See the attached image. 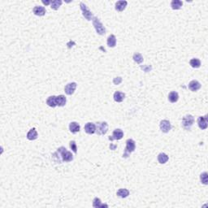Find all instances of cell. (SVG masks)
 Segmentation results:
<instances>
[{
  "label": "cell",
  "instance_id": "4dcf8cb0",
  "mask_svg": "<svg viewBox=\"0 0 208 208\" xmlns=\"http://www.w3.org/2000/svg\"><path fill=\"white\" fill-rule=\"evenodd\" d=\"M121 81H122V78H121V77H116V78H114V80H113V83H114L115 85H119V84L121 83Z\"/></svg>",
  "mask_w": 208,
  "mask_h": 208
},
{
  "label": "cell",
  "instance_id": "6da1fadb",
  "mask_svg": "<svg viewBox=\"0 0 208 208\" xmlns=\"http://www.w3.org/2000/svg\"><path fill=\"white\" fill-rule=\"evenodd\" d=\"M56 153H58L60 155V157L62 159V161H64V162H71V161L73 160V155H72L71 152L68 151L67 149L65 147H64V146L59 148Z\"/></svg>",
  "mask_w": 208,
  "mask_h": 208
},
{
  "label": "cell",
  "instance_id": "603a6c76",
  "mask_svg": "<svg viewBox=\"0 0 208 208\" xmlns=\"http://www.w3.org/2000/svg\"><path fill=\"white\" fill-rule=\"evenodd\" d=\"M47 104L49 107H55L57 106L56 104V96H50L47 100Z\"/></svg>",
  "mask_w": 208,
  "mask_h": 208
},
{
  "label": "cell",
  "instance_id": "8fae6325",
  "mask_svg": "<svg viewBox=\"0 0 208 208\" xmlns=\"http://www.w3.org/2000/svg\"><path fill=\"white\" fill-rule=\"evenodd\" d=\"M85 131L86 134H94L96 131V125L94 123H87L85 125Z\"/></svg>",
  "mask_w": 208,
  "mask_h": 208
},
{
  "label": "cell",
  "instance_id": "7c38bea8",
  "mask_svg": "<svg viewBox=\"0 0 208 208\" xmlns=\"http://www.w3.org/2000/svg\"><path fill=\"white\" fill-rule=\"evenodd\" d=\"M33 12L38 16H43L46 14V8L42 6H36L33 7Z\"/></svg>",
  "mask_w": 208,
  "mask_h": 208
},
{
  "label": "cell",
  "instance_id": "83f0119b",
  "mask_svg": "<svg viewBox=\"0 0 208 208\" xmlns=\"http://www.w3.org/2000/svg\"><path fill=\"white\" fill-rule=\"evenodd\" d=\"M200 180H201V182L203 183V185H207L208 184V176H207V172H203L201 174L200 176Z\"/></svg>",
  "mask_w": 208,
  "mask_h": 208
},
{
  "label": "cell",
  "instance_id": "484cf974",
  "mask_svg": "<svg viewBox=\"0 0 208 208\" xmlns=\"http://www.w3.org/2000/svg\"><path fill=\"white\" fill-rule=\"evenodd\" d=\"M63 2L61 0H54L51 3V7L54 10H58L59 7L62 5Z\"/></svg>",
  "mask_w": 208,
  "mask_h": 208
},
{
  "label": "cell",
  "instance_id": "277c9868",
  "mask_svg": "<svg viewBox=\"0 0 208 208\" xmlns=\"http://www.w3.org/2000/svg\"><path fill=\"white\" fill-rule=\"evenodd\" d=\"M194 122V118L191 115H186L182 119V127L185 130H190Z\"/></svg>",
  "mask_w": 208,
  "mask_h": 208
},
{
  "label": "cell",
  "instance_id": "ffe728a7",
  "mask_svg": "<svg viewBox=\"0 0 208 208\" xmlns=\"http://www.w3.org/2000/svg\"><path fill=\"white\" fill-rule=\"evenodd\" d=\"M67 102V99L64 95H59V96H56V104L57 106L59 107H64V105L66 104Z\"/></svg>",
  "mask_w": 208,
  "mask_h": 208
},
{
  "label": "cell",
  "instance_id": "9a60e30c",
  "mask_svg": "<svg viewBox=\"0 0 208 208\" xmlns=\"http://www.w3.org/2000/svg\"><path fill=\"white\" fill-rule=\"evenodd\" d=\"M128 4L127 1H118L116 3V10L118 11H123Z\"/></svg>",
  "mask_w": 208,
  "mask_h": 208
},
{
  "label": "cell",
  "instance_id": "9c48e42d",
  "mask_svg": "<svg viewBox=\"0 0 208 208\" xmlns=\"http://www.w3.org/2000/svg\"><path fill=\"white\" fill-rule=\"evenodd\" d=\"M76 82H71L68 83V85H66V86L64 87V91L65 93L68 94V95H72L74 94L75 90H76Z\"/></svg>",
  "mask_w": 208,
  "mask_h": 208
},
{
  "label": "cell",
  "instance_id": "4fadbf2b",
  "mask_svg": "<svg viewBox=\"0 0 208 208\" xmlns=\"http://www.w3.org/2000/svg\"><path fill=\"white\" fill-rule=\"evenodd\" d=\"M201 88V84L196 80H193L189 84V89L193 92H196Z\"/></svg>",
  "mask_w": 208,
  "mask_h": 208
},
{
  "label": "cell",
  "instance_id": "d4e9b609",
  "mask_svg": "<svg viewBox=\"0 0 208 208\" xmlns=\"http://www.w3.org/2000/svg\"><path fill=\"white\" fill-rule=\"evenodd\" d=\"M189 64L191 65V67L193 68H198L201 66V61L198 59H197V58H194V59H190Z\"/></svg>",
  "mask_w": 208,
  "mask_h": 208
},
{
  "label": "cell",
  "instance_id": "cb8c5ba5",
  "mask_svg": "<svg viewBox=\"0 0 208 208\" xmlns=\"http://www.w3.org/2000/svg\"><path fill=\"white\" fill-rule=\"evenodd\" d=\"M116 194L120 197L124 198V197H127L129 195V191L128 189H120L118 190Z\"/></svg>",
  "mask_w": 208,
  "mask_h": 208
},
{
  "label": "cell",
  "instance_id": "d6986e66",
  "mask_svg": "<svg viewBox=\"0 0 208 208\" xmlns=\"http://www.w3.org/2000/svg\"><path fill=\"white\" fill-rule=\"evenodd\" d=\"M183 6V2L181 0H172L171 3V7L173 10H179Z\"/></svg>",
  "mask_w": 208,
  "mask_h": 208
},
{
  "label": "cell",
  "instance_id": "ac0fdd59",
  "mask_svg": "<svg viewBox=\"0 0 208 208\" xmlns=\"http://www.w3.org/2000/svg\"><path fill=\"white\" fill-rule=\"evenodd\" d=\"M114 100L117 102H121L125 98V94L122 93V92H120V91H116L115 94H114Z\"/></svg>",
  "mask_w": 208,
  "mask_h": 208
},
{
  "label": "cell",
  "instance_id": "7a4b0ae2",
  "mask_svg": "<svg viewBox=\"0 0 208 208\" xmlns=\"http://www.w3.org/2000/svg\"><path fill=\"white\" fill-rule=\"evenodd\" d=\"M92 21H93V25L94 27L95 30L98 34L99 35H104L106 33V29L105 27L103 26V25L102 24V22L100 21V20L96 17V16H94L92 18Z\"/></svg>",
  "mask_w": 208,
  "mask_h": 208
},
{
  "label": "cell",
  "instance_id": "f546056e",
  "mask_svg": "<svg viewBox=\"0 0 208 208\" xmlns=\"http://www.w3.org/2000/svg\"><path fill=\"white\" fill-rule=\"evenodd\" d=\"M69 145H70V148L72 150V151L74 152L75 154H76V153H77V146H76V142H75V141H71Z\"/></svg>",
  "mask_w": 208,
  "mask_h": 208
},
{
  "label": "cell",
  "instance_id": "5b68a950",
  "mask_svg": "<svg viewBox=\"0 0 208 208\" xmlns=\"http://www.w3.org/2000/svg\"><path fill=\"white\" fill-rule=\"evenodd\" d=\"M96 133L98 135H104L107 134L108 130V124L107 122H98L96 123Z\"/></svg>",
  "mask_w": 208,
  "mask_h": 208
},
{
  "label": "cell",
  "instance_id": "1f68e13d",
  "mask_svg": "<svg viewBox=\"0 0 208 208\" xmlns=\"http://www.w3.org/2000/svg\"><path fill=\"white\" fill-rule=\"evenodd\" d=\"M142 69L144 70L146 72H150V70L152 69V68L150 66H143V67H142Z\"/></svg>",
  "mask_w": 208,
  "mask_h": 208
},
{
  "label": "cell",
  "instance_id": "3957f363",
  "mask_svg": "<svg viewBox=\"0 0 208 208\" xmlns=\"http://www.w3.org/2000/svg\"><path fill=\"white\" fill-rule=\"evenodd\" d=\"M136 149V144L133 139H128L126 141V147L124 150V153L123 155V157L128 158L131 153H133Z\"/></svg>",
  "mask_w": 208,
  "mask_h": 208
},
{
  "label": "cell",
  "instance_id": "7402d4cb",
  "mask_svg": "<svg viewBox=\"0 0 208 208\" xmlns=\"http://www.w3.org/2000/svg\"><path fill=\"white\" fill-rule=\"evenodd\" d=\"M168 159H169V158H168V156L166 155L165 153H160L159 155H158V161L161 164L166 163L168 161Z\"/></svg>",
  "mask_w": 208,
  "mask_h": 208
},
{
  "label": "cell",
  "instance_id": "44dd1931",
  "mask_svg": "<svg viewBox=\"0 0 208 208\" xmlns=\"http://www.w3.org/2000/svg\"><path fill=\"white\" fill-rule=\"evenodd\" d=\"M178 99H179V94H178V93L176 92V91H171V93L169 94V95H168V100H169V102L174 103V102H176L178 101Z\"/></svg>",
  "mask_w": 208,
  "mask_h": 208
},
{
  "label": "cell",
  "instance_id": "d6a6232c",
  "mask_svg": "<svg viewBox=\"0 0 208 208\" xmlns=\"http://www.w3.org/2000/svg\"><path fill=\"white\" fill-rule=\"evenodd\" d=\"M51 1H47V2H45V1H43V4H45V5H49V4H51Z\"/></svg>",
  "mask_w": 208,
  "mask_h": 208
},
{
  "label": "cell",
  "instance_id": "f1b7e54d",
  "mask_svg": "<svg viewBox=\"0 0 208 208\" xmlns=\"http://www.w3.org/2000/svg\"><path fill=\"white\" fill-rule=\"evenodd\" d=\"M101 200L98 198V197H95L94 200H93V207H101Z\"/></svg>",
  "mask_w": 208,
  "mask_h": 208
},
{
  "label": "cell",
  "instance_id": "e0dca14e",
  "mask_svg": "<svg viewBox=\"0 0 208 208\" xmlns=\"http://www.w3.org/2000/svg\"><path fill=\"white\" fill-rule=\"evenodd\" d=\"M107 46L109 47H115L116 46V37L115 35H110L109 37H107Z\"/></svg>",
  "mask_w": 208,
  "mask_h": 208
},
{
  "label": "cell",
  "instance_id": "2e32d148",
  "mask_svg": "<svg viewBox=\"0 0 208 208\" xmlns=\"http://www.w3.org/2000/svg\"><path fill=\"white\" fill-rule=\"evenodd\" d=\"M27 138L29 139V140H30V141H33V140L37 138V131H36V128H31L28 132V134H27Z\"/></svg>",
  "mask_w": 208,
  "mask_h": 208
},
{
  "label": "cell",
  "instance_id": "52a82bcc",
  "mask_svg": "<svg viewBox=\"0 0 208 208\" xmlns=\"http://www.w3.org/2000/svg\"><path fill=\"white\" fill-rule=\"evenodd\" d=\"M159 127H160V129H161V131L163 132V133H168L170 130H171V123L169 120H162L159 124Z\"/></svg>",
  "mask_w": 208,
  "mask_h": 208
},
{
  "label": "cell",
  "instance_id": "5bb4252c",
  "mask_svg": "<svg viewBox=\"0 0 208 208\" xmlns=\"http://www.w3.org/2000/svg\"><path fill=\"white\" fill-rule=\"evenodd\" d=\"M80 126L78 123L76 122H71L69 124V130L71 133L72 134H76L80 131Z\"/></svg>",
  "mask_w": 208,
  "mask_h": 208
},
{
  "label": "cell",
  "instance_id": "30bf717a",
  "mask_svg": "<svg viewBox=\"0 0 208 208\" xmlns=\"http://www.w3.org/2000/svg\"><path fill=\"white\" fill-rule=\"evenodd\" d=\"M124 137V133L121 129L120 128H116L113 131L112 137L109 138L110 141H113V140H120Z\"/></svg>",
  "mask_w": 208,
  "mask_h": 208
},
{
  "label": "cell",
  "instance_id": "4316f807",
  "mask_svg": "<svg viewBox=\"0 0 208 208\" xmlns=\"http://www.w3.org/2000/svg\"><path fill=\"white\" fill-rule=\"evenodd\" d=\"M134 60L137 63V64H142L143 62V57L140 53H135L133 56Z\"/></svg>",
  "mask_w": 208,
  "mask_h": 208
},
{
  "label": "cell",
  "instance_id": "8992f818",
  "mask_svg": "<svg viewBox=\"0 0 208 208\" xmlns=\"http://www.w3.org/2000/svg\"><path fill=\"white\" fill-rule=\"evenodd\" d=\"M80 10L82 11V14H83L84 17L86 18L87 21H91L92 16H93V13L90 11V9L88 8V7L84 3H80Z\"/></svg>",
  "mask_w": 208,
  "mask_h": 208
},
{
  "label": "cell",
  "instance_id": "ba28073f",
  "mask_svg": "<svg viewBox=\"0 0 208 208\" xmlns=\"http://www.w3.org/2000/svg\"><path fill=\"white\" fill-rule=\"evenodd\" d=\"M208 116L206 115L205 116H200L197 119V124H198V127L201 128V129H206L207 128V124H208Z\"/></svg>",
  "mask_w": 208,
  "mask_h": 208
}]
</instances>
